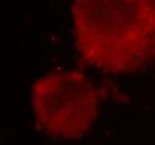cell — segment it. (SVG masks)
<instances>
[{"label": "cell", "mask_w": 155, "mask_h": 145, "mask_svg": "<svg viewBox=\"0 0 155 145\" xmlns=\"http://www.w3.org/2000/svg\"><path fill=\"white\" fill-rule=\"evenodd\" d=\"M36 124L53 138L76 140L87 133L98 114L95 88L79 73L54 71L32 87Z\"/></svg>", "instance_id": "obj_2"}, {"label": "cell", "mask_w": 155, "mask_h": 145, "mask_svg": "<svg viewBox=\"0 0 155 145\" xmlns=\"http://www.w3.org/2000/svg\"><path fill=\"white\" fill-rule=\"evenodd\" d=\"M73 21L81 57L110 74L155 60V0H75Z\"/></svg>", "instance_id": "obj_1"}]
</instances>
